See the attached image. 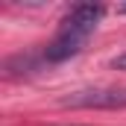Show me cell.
Listing matches in <instances>:
<instances>
[{"instance_id": "cell-2", "label": "cell", "mask_w": 126, "mask_h": 126, "mask_svg": "<svg viewBox=\"0 0 126 126\" xmlns=\"http://www.w3.org/2000/svg\"><path fill=\"white\" fill-rule=\"evenodd\" d=\"M64 109H126V88H88L62 97Z\"/></svg>"}, {"instance_id": "cell-1", "label": "cell", "mask_w": 126, "mask_h": 126, "mask_svg": "<svg viewBox=\"0 0 126 126\" xmlns=\"http://www.w3.org/2000/svg\"><path fill=\"white\" fill-rule=\"evenodd\" d=\"M103 12L106 9L100 3H76L62 18V27L56 32V38L44 47V59L47 62H64V59L82 53V47L91 38V32L97 30Z\"/></svg>"}, {"instance_id": "cell-3", "label": "cell", "mask_w": 126, "mask_h": 126, "mask_svg": "<svg viewBox=\"0 0 126 126\" xmlns=\"http://www.w3.org/2000/svg\"><path fill=\"white\" fill-rule=\"evenodd\" d=\"M114 67H117V70H126V53H120V56H117V59H114Z\"/></svg>"}, {"instance_id": "cell-4", "label": "cell", "mask_w": 126, "mask_h": 126, "mask_svg": "<svg viewBox=\"0 0 126 126\" xmlns=\"http://www.w3.org/2000/svg\"><path fill=\"white\" fill-rule=\"evenodd\" d=\"M117 12H120V15H126V3H123V6H117Z\"/></svg>"}]
</instances>
